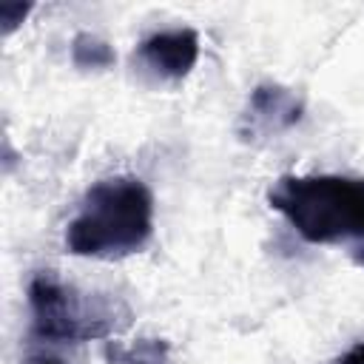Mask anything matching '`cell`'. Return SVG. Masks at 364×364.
<instances>
[{
  "mask_svg": "<svg viewBox=\"0 0 364 364\" xmlns=\"http://www.w3.org/2000/svg\"><path fill=\"white\" fill-rule=\"evenodd\" d=\"M267 205L310 245H344L364 264V179L344 173L282 176Z\"/></svg>",
  "mask_w": 364,
  "mask_h": 364,
  "instance_id": "6da1fadb",
  "label": "cell"
},
{
  "mask_svg": "<svg viewBox=\"0 0 364 364\" xmlns=\"http://www.w3.org/2000/svg\"><path fill=\"white\" fill-rule=\"evenodd\" d=\"M154 233V193L136 176L94 182L65 228L71 256L117 262L139 253Z\"/></svg>",
  "mask_w": 364,
  "mask_h": 364,
  "instance_id": "7a4b0ae2",
  "label": "cell"
},
{
  "mask_svg": "<svg viewBox=\"0 0 364 364\" xmlns=\"http://www.w3.org/2000/svg\"><path fill=\"white\" fill-rule=\"evenodd\" d=\"M28 336L46 344H80L114 338L131 327L134 310L111 293H91L60 282L54 273H34L28 282Z\"/></svg>",
  "mask_w": 364,
  "mask_h": 364,
  "instance_id": "3957f363",
  "label": "cell"
},
{
  "mask_svg": "<svg viewBox=\"0 0 364 364\" xmlns=\"http://www.w3.org/2000/svg\"><path fill=\"white\" fill-rule=\"evenodd\" d=\"M304 114V102L296 91L279 85V82H262L250 91L245 111L239 114L236 134L242 142H270L299 125Z\"/></svg>",
  "mask_w": 364,
  "mask_h": 364,
  "instance_id": "277c9868",
  "label": "cell"
},
{
  "mask_svg": "<svg viewBox=\"0 0 364 364\" xmlns=\"http://www.w3.org/2000/svg\"><path fill=\"white\" fill-rule=\"evenodd\" d=\"M199 60V34L193 28H168L145 37L134 51V65L156 82L185 80Z\"/></svg>",
  "mask_w": 364,
  "mask_h": 364,
  "instance_id": "5b68a950",
  "label": "cell"
},
{
  "mask_svg": "<svg viewBox=\"0 0 364 364\" xmlns=\"http://www.w3.org/2000/svg\"><path fill=\"white\" fill-rule=\"evenodd\" d=\"M105 361L108 364H173L171 347L165 338H134L131 344L122 341H105Z\"/></svg>",
  "mask_w": 364,
  "mask_h": 364,
  "instance_id": "8992f818",
  "label": "cell"
},
{
  "mask_svg": "<svg viewBox=\"0 0 364 364\" xmlns=\"http://www.w3.org/2000/svg\"><path fill=\"white\" fill-rule=\"evenodd\" d=\"M71 60H74V65L82 68V71H105V68L114 65L117 54H114V48H111L105 40H100L97 34L82 31V34H77L74 43H71Z\"/></svg>",
  "mask_w": 364,
  "mask_h": 364,
  "instance_id": "52a82bcc",
  "label": "cell"
},
{
  "mask_svg": "<svg viewBox=\"0 0 364 364\" xmlns=\"http://www.w3.org/2000/svg\"><path fill=\"white\" fill-rule=\"evenodd\" d=\"M31 11V6L23 3H3L0 6V23H3V34H11L17 23H23V17Z\"/></svg>",
  "mask_w": 364,
  "mask_h": 364,
  "instance_id": "ba28073f",
  "label": "cell"
},
{
  "mask_svg": "<svg viewBox=\"0 0 364 364\" xmlns=\"http://www.w3.org/2000/svg\"><path fill=\"white\" fill-rule=\"evenodd\" d=\"M26 364H65L57 353L51 350H43V347H34L28 355H26Z\"/></svg>",
  "mask_w": 364,
  "mask_h": 364,
  "instance_id": "9c48e42d",
  "label": "cell"
},
{
  "mask_svg": "<svg viewBox=\"0 0 364 364\" xmlns=\"http://www.w3.org/2000/svg\"><path fill=\"white\" fill-rule=\"evenodd\" d=\"M330 364H364V341L353 344L347 353H341L338 358H333Z\"/></svg>",
  "mask_w": 364,
  "mask_h": 364,
  "instance_id": "30bf717a",
  "label": "cell"
}]
</instances>
